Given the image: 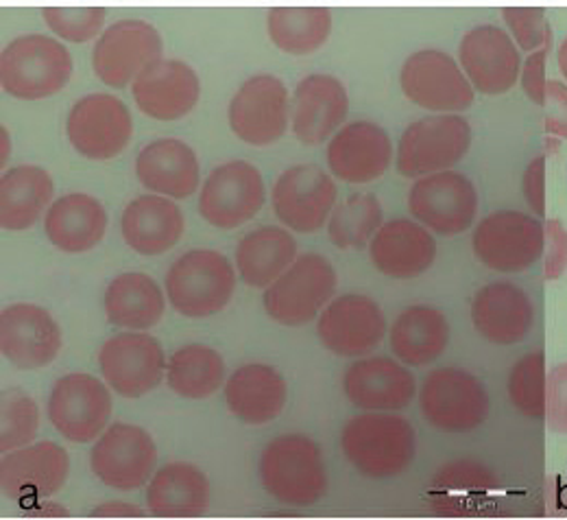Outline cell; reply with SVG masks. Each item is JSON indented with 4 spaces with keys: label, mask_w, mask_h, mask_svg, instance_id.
Masks as SVG:
<instances>
[{
    "label": "cell",
    "mask_w": 567,
    "mask_h": 520,
    "mask_svg": "<svg viewBox=\"0 0 567 520\" xmlns=\"http://www.w3.org/2000/svg\"><path fill=\"white\" fill-rule=\"evenodd\" d=\"M341 446L360 475L386 479L402 475L413 463L417 436L402 416L362 414L346 425Z\"/></svg>",
    "instance_id": "6da1fadb"
},
{
    "label": "cell",
    "mask_w": 567,
    "mask_h": 520,
    "mask_svg": "<svg viewBox=\"0 0 567 520\" xmlns=\"http://www.w3.org/2000/svg\"><path fill=\"white\" fill-rule=\"evenodd\" d=\"M260 481L280 503L315 506L328 490L321 448L299 434L276 438L260 457Z\"/></svg>",
    "instance_id": "7a4b0ae2"
},
{
    "label": "cell",
    "mask_w": 567,
    "mask_h": 520,
    "mask_svg": "<svg viewBox=\"0 0 567 520\" xmlns=\"http://www.w3.org/2000/svg\"><path fill=\"white\" fill-rule=\"evenodd\" d=\"M71 74V51L51 35H20L0 55L2 88L16 99L35 101L51 96L69 83Z\"/></svg>",
    "instance_id": "3957f363"
},
{
    "label": "cell",
    "mask_w": 567,
    "mask_h": 520,
    "mask_svg": "<svg viewBox=\"0 0 567 520\" xmlns=\"http://www.w3.org/2000/svg\"><path fill=\"white\" fill-rule=\"evenodd\" d=\"M236 289L231 263L214 249L182 254L166 274V296L184 317H208L227 306Z\"/></svg>",
    "instance_id": "277c9868"
},
{
    "label": "cell",
    "mask_w": 567,
    "mask_h": 520,
    "mask_svg": "<svg viewBox=\"0 0 567 520\" xmlns=\"http://www.w3.org/2000/svg\"><path fill=\"white\" fill-rule=\"evenodd\" d=\"M425 420L443 434H470L489 416V394L481 378L461 368L430 371L420 389Z\"/></svg>",
    "instance_id": "5b68a950"
},
{
    "label": "cell",
    "mask_w": 567,
    "mask_h": 520,
    "mask_svg": "<svg viewBox=\"0 0 567 520\" xmlns=\"http://www.w3.org/2000/svg\"><path fill=\"white\" fill-rule=\"evenodd\" d=\"M337 289V272L321 254H301L267 287L265 310L284 326H303L330 302Z\"/></svg>",
    "instance_id": "8992f818"
},
{
    "label": "cell",
    "mask_w": 567,
    "mask_h": 520,
    "mask_svg": "<svg viewBox=\"0 0 567 520\" xmlns=\"http://www.w3.org/2000/svg\"><path fill=\"white\" fill-rule=\"evenodd\" d=\"M472 145V128L458 114H434L406 128L398 145V171L404 177H424L450 171Z\"/></svg>",
    "instance_id": "52a82bcc"
},
{
    "label": "cell",
    "mask_w": 567,
    "mask_h": 520,
    "mask_svg": "<svg viewBox=\"0 0 567 520\" xmlns=\"http://www.w3.org/2000/svg\"><path fill=\"white\" fill-rule=\"evenodd\" d=\"M476 258L502 274L524 272L535 265L546 247V227L533 215L497 211L476 225L472 236Z\"/></svg>",
    "instance_id": "ba28073f"
},
{
    "label": "cell",
    "mask_w": 567,
    "mask_h": 520,
    "mask_svg": "<svg viewBox=\"0 0 567 520\" xmlns=\"http://www.w3.org/2000/svg\"><path fill=\"white\" fill-rule=\"evenodd\" d=\"M404 94L432 112H461L474 103V85L452 55L436 49L413 53L400 73Z\"/></svg>",
    "instance_id": "9c48e42d"
},
{
    "label": "cell",
    "mask_w": 567,
    "mask_h": 520,
    "mask_svg": "<svg viewBox=\"0 0 567 520\" xmlns=\"http://www.w3.org/2000/svg\"><path fill=\"white\" fill-rule=\"evenodd\" d=\"M265 195L260 171L245 160H231L208 175L199 195V213L214 227L234 230L260 213Z\"/></svg>",
    "instance_id": "30bf717a"
},
{
    "label": "cell",
    "mask_w": 567,
    "mask_h": 520,
    "mask_svg": "<svg viewBox=\"0 0 567 520\" xmlns=\"http://www.w3.org/2000/svg\"><path fill=\"white\" fill-rule=\"evenodd\" d=\"M234 134L256 147L278 143L288 128V90L276 74H254L229 101Z\"/></svg>",
    "instance_id": "8fae6325"
},
{
    "label": "cell",
    "mask_w": 567,
    "mask_h": 520,
    "mask_svg": "<svg viewBox=\"0 0 567 520\" xmlns=\"http://www.w3.org/2000/svg\"><path fill=\"white\" fill-rule=\"evenodd\" d=\"M409 208L417 222L436 234H461L476 220L478 191L463 173H432L413 184Z\"/></svg>",
    "instance_id": "7c38bea8"
},
{
    "label": "cell",
    "mask_w": 567,
    "mask_h": 520,
    "mask_svg": "<svg viewBox=\"0 0 567 520\" xmlns=\"http://www.w3.org/2000/svg\"><path fill=\"white\" fill-rule=\"evenodd\" d=\"M47 411L66 440L85 445L103 434L112 416V396L99 378L76 371L55 383Z\"/></svg>",
    "instance_id": "4fadbf2b"
},
{
    "label": "cell",
    "mask_w": 567,
    "mask_h": 520,
    "mask_svg": "<svg viewBox=\"0 0 567 520\" xmlns=\"http://www.w3.org/2000/svg\"><path fill=\"white\" fill-rule=\"evenodd\" d=\"M162 60V35L144 20H118L96 40L92 67L96 77L112 88H125L130 81Z\"/></svg>",
    "instance_id": "5bb4252c"
},
{
    "label": "cell",
    "mask_w": 567,
    "mask_h": 520,
    "mask_svg": "<svg viewBox=\"0 0 567 520\" xmlns=\"http://www.w3.org/2000/svg\"><path fill=\"white\" fill-rule=\"evenodd\" d=\"M134 121L114 94L94 92L72 105L66 134L72 147L90 160H110L130 145Z\"/></svg>",
    "instance_id": "9a60e30c"
},
{
    "label": "cell",
    "mask_w": 567,
    "mask_h": 520,
    "mask_svg": "<svg viewBox=\"0 0 567 520\" xmlns=\"http://www.w3.org/2000/svg\"><path fill=\"white\" fill-rule=\"evenodd\" d=\"M159 341L146 333H121L99 350L103 380L123 398H141L153 391L166 370Z\"/></svg>",
    "instance_id": "2e32d148"
},
{
    "label": "cell",
    "mask_w": 567,
    "mask_h": 520,
    "mask_svg": "<svg viewBox=\"0 0 567 520\" xmlns=\"http://www.w3.org/2000/svg\"><path fill=\"white\" fill-rule=\"evenodd\" d=\"M157 463L153 438L136 425L110 427L90 452L92 472L107 486L121 492L142 488Z\"/></svg>",
    "instance_id": "e0dca14e"
},
{
    "label": "cell",
    "mask_w": 567,
    "mask_h": 520,
    "mask_svg": "<svg viewBox=\"0 0 567 520\" xmlns=\"http://www.w3.org/2000/svg\"><path fill=\"white\" fill-rule=\"evenodd\" d=\"M274 211L295 232H315L326 225L337 204V184L315 164L286 169L274 186Z\"/></svg>",
    "instance_id": "ac0fdd59"
},
{
    "label": "cell",
    "mask_w": 567,
    "mask_h": 520,
    "mask_svg": "<svg viewBox=\"0 0 567 520\" xmlns=\"http://www.w3.org/2000/svg\"><path fill=\"white\" fill-rule=\"evenodd\" d=\"M0 348L18 370H38L55 361L62 330L55 317L35 304H11L0 315Z\"/></svg>",
    "instance_id": "d6986e66"
},
{
    "label": "cell",
    "mask_w": 567,
    "mask_h": 520,
    "mask_svg": "<svg viewBox=\"0 0 567 520\" xmlns=\"http://www.w3.org/2000/svg\"><path fill=\"white\" fill-rule=\"evenodd\" d=\"M499 497L502 486L496 475L474 459H458L443 466L430 486V506L441 517L496 514Z\"/></svg>",
    "instance_id": "ffe728a7"
},
{
    "label": "cell",
    "mask_w": 567,
    "mask_h": 520,
    "mask_svg": "<svg viewBox=\"0 0 567 520\" xmlns=\"http://www.w3.org/2000/svg\"><path fill=\"white\" fill-rule=\"evenodd\" d=\"M319 339L341 357H364L386 335V319L378 302L360 294H346L330 302L317 324Z\"/></svg>",
    "instance_id": "44dd1931"
},
{
    "label": "cell",
    "mask_w": 567,
    "mask_h": 520,
    "mask_svg": "<svg viewBox=\"0 0 567 520\" xmlns=\"http://www.w3.org/2000/svg\"><path fill=\"white\" fill-rule=\"evenodd\" d=\"M69 452L55 442L22 446L2 455L0 488L4 497L27 503L60 492L69 479Z\"/></svg>",
    "instance_id": "7402d4cb"
},
{
    "label": "cell",
    "mask_w": 567,
    "mask_h": 520,
    "mask_svg": "<svg viewBox=\"0 0 567 520\" xmlns=\"http://www.w3.org/2000/svg\"><path fill=\"white\" fill-rule=\"evenodd\" d=\"M461 69L472 85L485 94L508 92L522 74V55L515 40L496 24L467 31L458 47Z\"/></svg>",
    "instance_id": "603a6c76"
},
{
    "label": "cell",
    "mask_w": 567,
    "mask_h": 520,
    "mask_svg": "<svg viewBox=\"0 0 567 520\" xmlns=\"http://www.w3.org/2000/svg\"><path fill=\"white\" fill-rule=\"evenodd\" d=\"M132 92L146 116L177 121L197 105L202 85L195 69L186 62L162 58L136 77Z\"/></svg>",
    "instance_id": "cb8c5ba5"
},
{
    "label": "cell",
    "mask_w": 567,
    "mask_h": 520,
    "mask_svg": "<svg viewBox=\"0 0 567 520\" xmlns=\"http://www.w3.org/2000/svg\"><path fill=\"white\" fill-rule=\"evenodd\" d=\"M350 99L332 74H308L295 88L292 132L303 145H319L346 121Z\"/></svg>",
    "instance_id": "d4e9b609"
},
{
    "label": "cell",
    "mask_w": 567,
    "mask_h": 520,
    "mask_svg": "<svg viewBox=\"0 0 567 520\" xmlns=\"http://www.w3.org/2000/svg\"><path fill=\"white\" fill-rule=\"evenodd\" d=\"M393 157V145L378 123L355 121L339 130L328 145L330 171L350 182L364 184L386 173Z\"/></svg>",
    "instance_id": "484cf974"
},
{
    "label": "cell",
    "mask_w": 567,
    "mask_h": 520,
    "mask_svg": "<svg viewBox=\"0 0 567 520\" xmlns=\"http://www.w3.org/2000/svg\"><path fill=\"white\" fill-rule=\"evenodd\" d=\"M348 400L364 411H398L411 405L417 385L415 376L389 357L355 361L343 376Z\"/></svg>",
    "instance_id": "4316f807"
},
{
    "label": "cell",
    "mask_w": 567,
    "mask_h": 520,
    "mask_svg": "<svg viewBox=\"0 0 567 520\" xmlns=\"http://www.w3.org/2000/svg\"><path fill=\"white\" fill-rule=\"evenodd\" d=\"M378 272L389 278H417L436 258V241L424 225L411 220L384 223L369 243Z\"/></svg>",
    "instance_id": "83f0119b"
},
{
    "label": "cell",
    "mask_w": 567,
    "mask_h": 520,
    "mask_svg": "<svg viewBox=\"0 0 567 520\" xmlns=\"http://www.w3.org/2000/svg\"><path fill=\"white\" fill-rule=\"evenodd\" d=\"M472 322L492 344L511 346L522 341L535 324V304L513 283L483 287L472 302Z\"/></svg>",
    "instance_id": "f1b7e54d"
},
{
    "label": "cell",
    "mask_w": 567,
    "mask_h": 520,
    "mask_svg": "<svg viewBox=\"0 0 567 520\" xmlns=\"http://www.w3.org/2000/svg\"><path fill=\"white\" fill-rule=\"evenodd\" d=\"M136 173L144 188L173 200L190 197L199 186V160L177 139H159L142 149Z\"/></svg>",
    "instance_id": "f546056e"
},
{
    "label": "cell",
    "mask_w": 567,
    "mask_h": 520,
    "mask_svg": "<svg viewBox=\"0 0 567 520\" xmlns=\"http://www.w3.org/2000/svg\"><path fill=\"white\" fill-rule=\"evenodd\" d=\"M184 215L179 206L164 195H141L127 204L121 230L125 243L144 256L168 252L184 234Z\"/></svg>",
    "instance_id": "4dcf8cb0"
},
{
    "label": "cell",
    "mask_w": 567,
    "mask_h": 520,
    "mask_svg": "<svg viewBox=\"0 0 567 520\" xmlns=\"http://www.w3.org/2000/svg\"><path fill=\"white\" fill-rule=\"evenodd\" d=\"M148 512L157 519H197L210 506V481L190 463L159 468L146 490Z\"/></svg>",
    "instance_id": "1f68e13d"
},
{
    "label": "cell",
    "mask_w": 567,
    "mask_h": 520,
    "mask_svg": "<svg viewBox=\"0 0 567 520\" xmlns=\"http://www.w3.org/2000/svg\"><path fill=\"white\" fill-rule=\"evenodd\" d=\"M229 411L247 425H267L282 414L286 383L282 374L265 364H247L225 383Z\"/></svg>",
    "instance_id": "d6a6232c"
},
{
    "label": "cell",
    "mask_w": 567,
    "mask_h": 520,
    "mask_svg": "<svg viewBox=\"0 0 567 520\" xmlns=\"http://www.w3.org/2000/svg\"><path fill=\"white\" fill-rule=\"evenodd\" d=\"M107 230L103 204L85 193L60 197L47 213L44 232L49 241L71 254L92 249Z\"/></svg>",
    "instance_id": "836d02e7"
},
{
    "label": "cell",
    "mask_w": 567,
    "mask_h": 520,
    "mask_svg": "<svg viewBox=\"0 0 567 520\" xmlns=\"http://www.w3.org/2000/svg\"><path fill=\"white\" fill-rule=\"evenodd\" d=\"M447 344L450 324L432 306H411L391 326V350L406 366L424 368L445 353Z\"/></svg>",
    "instance_id": "e575fe53"
},
{
    "label": "cell",
    "mask_w": 567,
    "mask_h": 520,
    "mask_svg": "<svg viewBox=\"0 0 567 520\" xmlns=\"http://www.w3.org/2000/svg\"><path fill=\"white\" fill-rule=\"evenodd\" d=\"M55 186L49 171L33 164L13 166L0 180V225L27 230L42 217L53 200Z\"/></svg>",
    "instance_id": "d590c367"
},
{
    "label": "cell",
    "mask_w": 567,
    "mask_h": 520,
    "mask_svg": "<svg viewBox=\"0 0 567 520\" xmlns=\"http://www.w3.org/2000/svg\"><path fill=\"white\" fill-rule=\"evenodd\" d=\"M297 261V243L290 232L269 225L249 232L236 247V267L249 287H271Z\"/></svg>",
    "instance_id": "8d00e7d4"
},
{
    "label": "cell",
    "mask_w": 567,
    "mask_h": 520,
    "mask_svg": "<svg viewBox=\"0 0 567 520\" xmlns=\"http://www.w3.org/2000/svg\"><path fill=\"white\" fill-rule=\"evenodd\" d=\"M107 319L118 328L148 330L164 315V296L157 283L138 272L114 278L103 297Z\"/></svg>",
    "instance_id": "74e56055"
},
{
    "label": "cell",
    "mask_w": 567,
    "mask_h": 520,
    "mask_svg": "<svg viewBox=\"0 0 567 520\" xmlns=\"http://www.w3.org/2000/svg\"><path fill=\"white\" fill-rule=\"evenodd\" d=\"M332 31L328 7H274L269 11V35L290 55L315 53Z\"/></svg>",
    "instance_id": "f35d334b"
},
{
    "label": "cell",
    "mask_w": 567,
    "mask_h": 520,
    "mask_svg": "<svg viewBox=\"0 0 567 520\" xmlns=\"http://www.w3.org/2000/svg\"><path fill=\"white\" fill-rule=\"evenodd\" d=\"M223 380H225L223 357L214 348L204 344L179 348L166 366V383L182 398H190V400L208 398L223 385Z\"/></svg>",
    "instance_id": "ab89813d"
},
{
    "label": "cell",
    "mask_w": 567,
    "mask_h": 520,
    "mask_svg": "<svg viewBox=\"0 0 567 520\" xmlns=\"http://www.w3.org/2000/svg\"><path fill=\"white\" fill-rule=\"evenodd\" d=\"M382 225L378 197L371 193H355L334 206L328 223V236L341 249H362Z\"/></svg>",
    "instance_id": "60d3db41"
},
{
    "label": "cell",
    "mask_w": 567,
    "mask_h": 520,
    "mask_svg": "<svg viewBox=\"0 0 567 520\" xmlns=\"http://www.w3.org/2000/svg\"><path fill=\"white\" fill-rule=\"evenodd\" d=\"M508 398L526 418L542 420L548 414V371L542 350L522 357L508 374Z\"/></svg>",
    "instance_id": "b9f144b4"
},
{
    "label": "cell",
    "mask_w": 567,
    "mask_h": 520,
    "mask_svg": "<svg viewBox=\"0 0 567 520\" xmlns=\"http://www.w3.org/2000/svg\"><path fill=\"white\" fill-rule=\"evenodd\" d=\"M40 427L35 400L20 389H4L0 398V450L11 452L31 445Z\"/></svg>",
    "instance_id": "7bdbcfd3"
},
{
    "label": "cell",
    "mask_w": 567,
    "mask_h": 520,
    "mask_svg": "<svg viewBox=\"0 0 567 520\" xmlns=\"http://www.w3.org/2000/svg\"><path fill=\"white\" fill-rule=\"evenodd\" d=\"M103 7H44L42 16L53 33L69 42H87L103 31Z\"/></svg>",
    "instance_id": "ee69618b"
},
{
    "label": "cell",
    "mask_w": 567,
    "mask_h": 520,
    "mask_svg": "<svg viewBox=\"0 0 567 520\" xmlns=\"http://www.w3.org/2000/svg\"><path fill=\"white\" fill-rule=\"evenodd\" d=\"M502 18L511 29L517 49L535 53L553 42V27L546 20L544 7H504Z\"/></svg>",
    "instance_id": "f6af8a7d"
},
{
    "label": "cell",
    "mask_w": 567,
    "mask_h": 520,
    "mask_svg": "<svg viewBox=\"0 0 567 520\" xmlns=\"http://www.w3.org/2000/svg\"><path fill=\"white\" fill-rule=\"evenodd\" d=\"M546 227V261L544 276L546 281H559L567 272V227L561 220L544 223Z\"/></svg>",
    "instance_id": "bcb514c9"
},
{
    "label": "cell",
    "mask_w": 567,
    "mask_h": 520,
    "mask_svg": "<svg viewBox=\"0 0 567 520\" xmlns=\"http://www.w3.org/2000/svg\"><path fill=\"white\" fill-rule=\"evenodd\" d=\"M548 427L567 436V361L559 364L548 376Z\"/></svg>",
    "instance_id": "7dc6e473"
},
{
    "label": "cell",
    "mask_w": 567,
    "mask_h": 520,
    "mask_svg": "<svg viewBox=\"0 0 567 520\" xmlns=\"http://www.w3.org/2000/svg\"><path fill=\"white\" fill-rule=\"evenodd\" d=\"M553 42H548L546 47H542L539 51L530 53L526 58V62L522 64V88L528 94L530 101H535L537 105L546 103V90H548V79H546V62L550 55Z\"/></svg>",
    "instance_id": "c3c4849f"
},
{
    "label": "cell",
    "mask_w": 567,
    "mask_h": 520,
    "mask_svg": "<svg viewBox=\"0 0 567 520\" xmlns=\"http://www.w3.org/2000/svg\"><path fill=\"white\" fill-rule=\"evenodd\" d=\"M544 110H546L544 125L548 136L567 139V85L564 81H557V79L548 81Z\"/></svg>",
    "instance_id": "681fc988"
},
{
    "label": "cell",
    "mask_w": 567,
    "mask_h": 520,
    "mask_svg": "<svg viewBox=\"0 0 567 520\" xmlns=\"http://www.w3.org/2000/svg\"><path fill=\"white\" fill-rule=\"evenodd\" d=\"M522 191L535 215H546V155H537L524 171Z\"/></svg>",
    "instance_id": "f907efd6"
},
{
    "label": "cell",
    "mask_w": 567,
    "mask_h": 520,
    "mask_svg": "<svg viewBox=\"0 0 567 520\" xmlns=\"http://www.w3.org/2000/svg\"><path fill=\"white\" fill-rule=\"evenodd\" d=\"M94 519H141L144 512L134 508L132 503H121V501H112V503H103L92 512Z\"/></svg>",
    "instance_id": "816d5d0a"
},
{
    "label": "cell",
    "mask_w": 567,
    "mask_h": 520,
    "mask_svg": "<svg viewBox=\"0 0 567 520\" xmlns=\"http://www.w3.org/2000/svg\"><path fill=\"white\" fill-rule=\"evenodd\" d=\"M29 517H69L66 510H62L58 503H33L31 510H27Z\"/></svg>",
    "instance_id": "f5cc1de1"
},
{
    "label": "cell",
    "mask_w": 567,
    "mask_h": 520,
    "mask_svg": "<svg viewBox=\"0 0 567 520\" xmlns=\"http://www.w3.org/2000/svg\"><path fill=\"white\" fill-rule=\"evenodd\" d=\"M0 145H2V151H0V166H4L7 160H9V155H11V136H9V130H7L4 125L0 128Z\"/></svg>",
    "instance_id": "db71d44e"
},
{
    "label": "cell",
    "mask_w": 567,
    "mask_h": 520,
    "mask_svg": "<svg viewBox=\"0 0 567 520\" xmlns=\"http://www.w3.org/2000/svg\"><path fill=\"white\" fill-rule=\"evenodd\" d=\"M557 62H559V69H561V73L567 79V38L561 42V47L557 51Z\"/></svg>",
    "instance_id": "11a10c76"
}]
</instances>
